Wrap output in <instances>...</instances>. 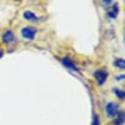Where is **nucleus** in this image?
I'll return each mask as SVG.
<instances>
[{
	"instance_id": "f257e3e1",
	"label": "nucleus",
	"mask_w": 125,
	"mask_h": 125,
	"mask_svg": "<svg viewBox=\"0 0 125 125\" xmlns=\"http://www.w3.org/2000/svg\"><path fill=\"white\" fill-rule=\"evenodd\" d=\"M95 77L100 85L103 84L107 77V72L103 70H99L95 73Z\"/></svg>"
},
{
	"instance_id": "f03ea898",
	"label": "nucleus",
	"mask_w": 125,
	"mask_h": 125,
	"mask_svg": "<svg viewBox=\"0 0 125 125\" xmlns=\"http://www.w3.org/2000/svg\"><path fill=\"white\" fill-rule=\"evenodd\" d=\"M118 110V104L114 102H111L108 104L106 107V111L109 116H114L116 115Z\"/></svg>"
},
{
	"instance_id": "7ed1b4c3",
	"label": "nucleus",
	"mask_w": 125,
	"mask_h": 125,
	"mask_svg": "<svg viewBox=\"0 0 125 125\" xmlns=\"http://www.w3.org/2000/svg\"><path fill=\"white\" fill-rule=\"evenodd\" d=\"M21 34L24 38L33 39L35 35V31L31 28H24L21 30Z\"/></svg>"
},
{
	"instance_id": "20e7f679",
	"label": "nucleus",
	"mask_w": 125,
	"mask_h": 125,
	"mask_svg": "<svg viewBox=\"0 0 125 125\" xmlns=\"http://www.w3.org/2000/svg\"><path fill=\"white\" fill-rule=\"evenodd\" d=\"M15 39L14 34L10 31H7L2 35V41L5 44H8L13 41Z\"/></svg>"
},
{
	"instance_id": "39448f33",
	"label": "nucleus",
	"mask_w": 125,
	"mask_h": 125,
	"mask_svg": "<svg viewBox=\"0 0 125 125\" xmlns=\"http://www.w3.org/2000/svg\"><path fill=\"white\" fill-rule=\"evenodd\" d=\"M62 62H63V65H64L65 67H67V68H69L70 69L75 70V71L77 70L76 67L74 66L73 61H72L69 58H64L63 59V60H62Z\"/></svg>"
},
{
	"instance_id": "423d86ee",
	"label": "nucleus",
	"mask_w": 125,
	"mask_h": 125,
	"mask_svg": "<svg viewBox=\"0 0 125 125\" xmlns=\"http://www.w3.org/2000/svg\"><path fill=\"white\" fill-rule=\"evenodd\" d=\"M24 17L28 20H37V17L35 16V15L29 11L24 12Z\"/></svg>"
},
{
	"instance_id": "0eeeda50",
	"label": "nucleus",
	"mask_w": 125,
	"mask_h": 125,
	"mask_svg": "<svg viewBox=\"0 0 125 125\" xmlns=\"http://www.w3.org/2000/svg\"><path fill=\"white\" fill-rule=\"evenodd\" d=\"M125 121V114L123 112L119 113L117 118L115 120V123L117 125H122Z\"/></svg>"
},
{
	"instance_id": "6e6552de",
	"label": "nucleus",
	"mask_w": 125,
	"mask_h": 125,
	"mask_svg": "<svg viewBox=\"0 0 125 125\" xmlns=\"http://www.w3.org/2000/svg\"><path fill=\"white\" fill-rule=\"evenodd\" d=\"M118 13V7L117 4H114V5L113 7H112V10L111 12H110L109 13V15L112 18H115L117 17V14Z\"/></svg>"
},
{
	"instance_id": "1a4fd4ad",
	"label": "nucleus",
	"mask_w": 125,
	"mask_h": 125,
	"mask_svg": "<svg viewBox=\"0 0 125 125\" xmlns=\"http://www.w3.org/2000/svg\"><path fill=\"white\" fill-rule=\"evenodd\" d=\"M115 66L117 67H119V68L125 69V62L124 60H122V59H119V60H117L115 61Z\"/></svg>"
},
{
	"instance_id": "9d476101",
	"label": "nucleus",
	"mask_w": 125,
	"mask_h": 125,
	"mask_svg": "<svg viewBox=\"0 0 125 125\" xmlns=\"http://www.w3.org/2000/svg\"><path fill=\"white\" fill-rule=\"evenodd\" d=\"M115 93L117 94V96L119 98H121V99H123L125 96V92L123 91L120 90V89H115Z\"/></svg>"
},
{
	"instance_id": "9b49d317",
	"label": "nucleus",
	"mask_w": 125,
	"mask_h": 125,
	"mask_svg": "<svg viewBox=\"0 0 125 125\" xmlns=\"http://www.w3.org/2000/svg\"><path fill=\"white\" fill-rule=\"evenodd\" d=\"M93 125H100V123H99V120L97 116H95V118H94V123H93Z\"/></svg>"
},
{
	"instance_id": "f8f14e48",
	"label": "nucleus",
	"mask_w": 125,
	"mask_h": 125,
	"mask_svg": "<svg viewBox=\"0 0 125 125\" xmlns=\"http://www.w3.org/2000/svg\"><path fill=\"white\" fill-rule=\"evenodd\" d=\"M103 2H104V3L109 4V3H111V2H112L113 0H103Z\"/></svg>"
},
{
	"instance_id": "ddd939ff",
	"label": "nucleus",
	"mask_w": 125,
	"mask_h": 125,
	"mask_svg": "<svg viewBox=\"0 0 125 125\" xmlns=\"http://www.w3.org/2000/svg\"><path fill=\"white\" fill-rule=\"evenodd\" d=\"M2 55H3V53H2V51H1V50H0V58H1L2 57Z\"/></svg>"
}]
</instances>
